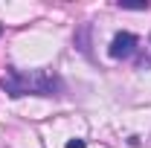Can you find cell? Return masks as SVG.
Instances as JSON below:
<instances>
[{
  "mask_svg": "<svg viewBox=\"0 0 151 148\" xmlns=\"http://www.w3.org/2000/svg\"><path fill=\"white\" fill-rule=\"evenodd\" d=\"M3 90L12 99H18L23 93H38V96H55L61 93V78L50 70H32V73H18V70H6L0 78Z\"/></svg>",
  "mask_w": 151,
  "mask_h": 148,
  "instance_id": "6da1fadb",
  "label": "cell"
},
{
  "mask_svg": "<svg viewBox=\"0 0 151 148\" xmlns=\"http://www.w3.org/2000/svg\"><path fill=\"white\" fill-rule=\"evenodd\" d=\"M137 50V35H131V32H119V35H113L111 41V58H128Z\"/></svg>",
  "mask_w": 151,
  "mask_h": 148,
  "instance_id": "7a4b0ae2",
  "label": "cell"
},
{
  "mask_svg": "<svg viewBox=\"0 0 151 148\" xmlns=\"http://www.w3.org/2000/svg\"><path fill=\"white\" fill-rule=\"evenodd\" d=\"M122 9H134V12H142V9H148V3H119Z\"/></svg>",
  "mask_w": 151,
  "mask_h": 148,
  "instance_id": "3957f363",
  "label": "cell"
},
{
  "mask_svg": "<svg viewBox=\"0 0 151 148\" xmlns=\"http://www.w3.org/2000/svg\"><path fill=\"white\" fill-rule=\"evenodd\" d=\"M67 148H84V139H70Z\"/></svg>",
  "mask_w": 151,
  "mask_h": 148,
  "instance_id": "277c9868",
  "label": "cell"
},
{
  "mask_svg": "<svg viewBox=\"0 0 151 148\" xmlns=\"http://www.w3.org/2000/svg\"><path fill=\"white\" fill-rule=\"evenodd\" d=\"M0 35H3V26H0Z\"/></svg>",
  "mask_w": 151,
  "mask_h": 148,
  "instance_id": "5b68a950",
  "label": "cell"
}]
</instances>
